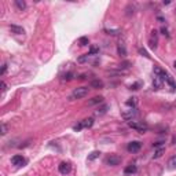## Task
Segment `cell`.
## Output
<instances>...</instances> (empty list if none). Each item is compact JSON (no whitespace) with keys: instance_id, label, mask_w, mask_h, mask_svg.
<instances>
[{"instance_id":"obj_1","label":"cell","mask_w":176,"mask_h":176,"mask_svg":"<svg viewBox=\"0 0 176 176\" xmlns=\"http://www.w3.org/2000/svg\"><path fill=\"white\" fill-rule=\"evenodd\" d=\"M88 95V88L87 87H78V88H74L73 89L72 95H70V100H74V99H81V98H85Z\"/></svg>"},{"instance_id":"obj_2","label":"cell","mask_w":176,"mask_h":176,"mask_svg":"<svg viewBox=\"0 0 176 176\" xmlns=\"http://www.w3.org/2000/svg\"><path fill=\"white\" fill-rule=\"evenodd\" d=\"M130 127L134 128V130H136L138 132H140V134H145L146 131H147V125H146L143 121H140V123H134V121H131Z\"/></svg>"},{"instance_id":"obj_3","label":"cell","mask_w":176,"mask_h":176,"mask_svg":"<svg viewBox=\"0 0 176 176\" xmlns=\"http://www.w3.org/2000/svg\"><path fill=\"white\" fill-rule=\"evenodd\" d=\"M58 171H59V173L61 175H67V173H70V171H72V166H70V164L69 162H61L59 165H58Z\"/></svg>"},{"instance_id":"obj_4","label":"cell","mask_w":176,"mask_h":176,"mask_svg":"<svg viewBox=\"0 0 176 176\" xmlns=\"http://www.w3.org/2000/svg\"><path fill=\"white\" fill-rule=\"evenodd\" d=\"M140 147H142V143L138 142V140H135V142H130L128 146H127V150L130 151V153H138L140 150Z\"/></svg>"},{"instance_id":"obj_5","label":"cell","mask_w":176,"mask_h":176,"mask_svg":"<svg viewBox=\"0 0 176 176\" xmlns=\"http://www.w3.org/2000/svg\"><path fill=\"white\" fill-rule=\"evenodd\" d=\"M120 162H121V158H120L118 155H110L106 158V164L110 166H117L120 165Z\"/></svg>"},{"instance_id":"obj_6","label":"cell","mask_w":176,"mask_h":176,"mask_svg":"<svg viewBox=\"0 0 176 176\" xmlns=\"http://www.w3.org/2000/svg\"><path fill=\"white\" fill-rule=\"evenodd\" d=\"M25 162V158L22 157V155H19V154H17V155H14L12 158H11V164L12 165H17V166H21L22 164Z\"/></svg>"},{"instance_id":"obj_7","label":"cell","mask_w":176,"mask_h":176,"mask_svg":"<svg viewBox=\"0 0 176 176\" xmlns=\"http://www.w3.org/2000/svg\"><path fill=\"white\" fill-rule=\"evenodd\" d=\"M154 74L157 76V77H160L161 80H166V73L161 69V67H158V66H154Z\"/></svg>"},{"instance_id":"obj_8","label":"cell","mask_w":176,"mask_h":176,"mask_svg":"<svg viewBox=\"0 0 176 176\" xmlns=\"http://www.w3.org/2000/svg\"><path fill=\"white\" fill-rule=\"evenodd\" d=\"M136 171H138V168H136V165H134V164H131V165L125 166L124 173H125V175H134V173H136Z\"/></svg>"},{"instance_id":"obj_9","label":"cell","mask_w":176,"mask_h":176,"mask_svg":"<svg viewBox=\"0 0 176 176\" xmlns=\"http://www.w3.org/2000/svg\"><path fill=\"white\" fill-rule=\"evenodd\" d=\"M10 30L12 33H15V35H24L25 30H24V28L22 26H17V25H10Z\"/></svg>"},{"instance_id":"obj_10","label":"cell","mask_w":176,"mask_h":176,"mask_svg":"<svg viewBox=\"0 0 176 176\" xmlns=\"http://www.w3.org/2000/svg\"><path fill=\"white\" fill-rule=\"evenodd\" d=\"M107 109H109V106H107V105L100 106V107H98V109L95 110V116H103V114H106Z\"/></svg>"},{"instance_id":"obj_11","label":"cell","mask_w":176,"mask_h":176,"mask_svg":"<svg viewBox=\"0 0 176 176\" xmlns=\"http://www.w3.org/2000/svg\"><path fill=\"white\" fill-rule=\"evenodd\" d=\"M103 102V96H94L89 102H88V106H94V105H98Z\"/></svg>"},{"instance_id":"obj_12","label":"cell","mask_w":176,"mask_h":176,"mask_svg":"<svg viewBox=\"0 0 176 176\" xmlns=\"http://www.w3.org/2000/svg\"><path fill=\"white\" fill-rule=\"evenodd\" d=\"M81 124H83V128H91L94 125V118L92 117H88V118L81 121Z\"/></svg>"},{"instance_id":"obj_13","label":"cell","mask_w":176,"mask_h":176,"mask_svg":"<svg viewBox=\"0 0 176 176\" xmlns=\"http://www.w3.org/2000/svg\"><path fill=\"white\" fill-rule=\"evenodd\" d=\"M117 52H118L120 57H123V58L127 57V50H125V46H124V44H121V43H120L118 47H117Z\"/></svg>"},{"instance_id":"obj_14","label":"cell","mask_w":176,"mask_h":176,"mask_svg":"<svg viewBox=\"0 0 176 176\" xmlns=\"http://www.w3.org/2000/svg\"><path fill=\"white\" fill-rule=\"evenodd\" d=\"M161 85H162V80H161L160 77L154 76V80H153V88H154V89H160Z\"/></svg>"},{"instance_id":"obj_15","label":"cell","mask_w":176,"mask_h":176,"mask_svg":"<svg viewBox=\"0 0 176 176\" xmlns=\"http://www.w3.org/2000/svg\"><path fill=\"white\" fill-rule=\"evenodd\" d=\"M168 168L169 169H176V154L172 155L171 158L168 160Z\"/></svg>"},{"instance_id":"obj_16","label":"cell","mask_w":176,"mask_h":176,"mask_svg":"<svg viewBox=\"0 0 176 176\" xmlns=\"http://www.w3.org/2000/svg\"><path fill=\"white\" fill-rule=\"evenodd\" d=\"M15 6H17V8H18L19 11L26 10V3H25V0H15Z\"/></svg>"},{"instance_id":"obj_17","label":"cell","mask_w":176,"mask_h":176,"mask_svg":"<svg viewBox=\"0 0 176 176\" xmlns=\"http://www.w3.org/2000/svg\"><path fill=\"white\" fill-rule=\"evenodd\" d=\"M91 88H95V89H98V88H102L103 87V83L100 81V80H92L91 83H89Z\"/></svg>"},{"instance_id":"obj_18","label":"cell","mask_w":176,"mask_h":176,"mask_svg":"<svg viewBox=\"0 0 176 176\" xmlns=\"http://www.w3.org/2000/svg\"><path fill=\"white\" fill-rule=\"evenodd\" d=\"M165 153V147H160V149H157L154 151V154H153V158H160L162 157V154Z\"/></svg>"},{"instance_id":"obj_19","label":"cell","mask_w":176,"mask_h":176,"mask_svg":"<svg viewBox=\"0 0 176 176\" xmlns=\"http://www.w3.org/2000/svg\"><path fill=\"white\" fill-rule=\"evenodd\" d=\"M135 114H136V110H135V109H130V110H128V113L123 114V117H124L125 120H131L135 116Z\"/></svg>"},{"instance_id":"obj_20","label":"cell","mask_w":176,"mask_h":176,"mask_svg":"<svg viewBox=\"0 0 176 176\" xmlns=\"http://www.w3.org/2000/svg\"><path fill=\"white\" fill-rule=\"evenodd\" d=\"M165 81H166L168 84H169V87H171L172 91H175V89H176V83H175V80H173V77H171V76H168Z\"/></svg>"},{"instance_id":"obj_21","label":"cell","mask_w":176,"mask_h":176,"mask_svg":"<svg viewBox=\"0 0 176 176\" xmlns=\"http://www.w3.org/2000/svg\"><path fill=\"white\" fill-rule=\"evenodd\" d=\"M99 155H100V151H92L91 154L88 155V158H87V160H88V161H94V160H96V158H98Z\"/></svg>"},{"instance_id":"obj_22","label":"cell","mask_w":176,"mask_h":176,"mask_svg":"<svg viewBox=\"0 0 176 176\" xmlns=\"http://www.w3.org/2000/svg\"><path fill=\"white\" fill-rule=\"evenodd\" d=\"M88 37H80V39H78V44H80V46L81 47H84V46H88Z\"/></svg>"},{"instance_id":"obj_23","label":"cell","mask_w":176,"mask_h":176,"mask_svg":"<svg viewBox=\"0 0 176 176\" xmlns=\"http://www.w3.org/2000/svg\"><path fill=\"white\" fill-rule=\"evenodd\" d=\"M61 78H62V80H66V81H69V80H72V78H73V73H70V72L63 73Z\"/></svg>"},{"instance_id":"obj_24","label":"cell","mask_w":176,"mask_h":176,"mask_svg":"<svg viewBox=\"0 0 176 176\" xmlns=\"http://www.w3.org/2000/svg\"><path fill=\"white\" fill-rule=\"evenodd\" d=\"M98 52H99L98 47H91V48H89V52H88V55H95V54H98Z\"/></svg>"},{"instance_id":"obj_25","label":"cell","mask_w":176,"mask_h":176,"mask_svg":"<svg viewBox=\"0 0 176 176\" xmlns=\"http://www.w3.org/2000/svg\"><path fill=\"white\" fill-rule=\"evenodd\" d=\"M105 32H107V35H112V36H117V35L120 33L118 29H116V30H113V29H112V30H110V29H106Z\"/></svg>"},{"instance_id":"obj_26","label":"cell","mask_w":176,"mask_h":176,"mask_svg":"<svg viewBox=\"0 0 176 176\" xmlns=\"http://www.w3.org/2000/svg\"><path fill=\"white\" fill-rule=\"evenodd\" d=\"M88 58H89V55H88V54H85V55H83V57L78 58L77 61H78L80 63H83V62H85V61H88Z\"/></svg>"},{"instance_id":"obj_27","label":"cell","mask_w":176,"mask_h":176,"mask_svg":"<svg viewBox=\"0 0 176 176\" xmlns=\"http://www.w3.org/2000/svg\"><path fill=\"white\" fill-rule=\"evenodd\" d=\"M135 99H136V98H131L130 100H127V105H128V106H132L134 109H135V103H136V100H135Z\"/></svg>"},{"instance_id":"obj_28","label":"cell","mask_w":176,"mask_h":176,"mask_svg":"<svg viewBox=\"0 0 176 176\" xmlns=\"http://www.w3.org/2000/svg\"><path fill=\"white\" fill-rule=\"evenodd\" d=\"M139 54H142L143 57H146V58H150V55L147 54V51L146 50H143V48H139Z\"/></svg>"},{"instance_id":"obj_29","label":"cell","mask_w":176,"mask_h":176,"mask_svg":"<svg viewBox=\"0 0 176 176\" xmlns=\"http://www.w3.org/2000/svg\"><path fill=\"white\" fill-rule=\"evenodd\" d=\"M73 130H74V131H81V130H83V124L80 123V124L74 125V127H73Z\"/></svg>"},{"instance_id":"obj_30","label":"cell","mask_w":176,"mask_h":176,"mask_svg":"<svg viewBox=\"0 0 176 176\" xmlns=\"http://www.w3.org/2000/svg\"><path fill=\"white\" fill-rule=\"evenodd\" d=\"M131 8H134V6H128L127 7V15H132L134 14V11H131Z\"/></svg>"},{"instance_id":"obj_31","label":"cell","mask_w":176,"mask_h":176,"mask_svg":"<svg viewBox=\"0 0 176 176\" xmlns=\"http://www.w3.org/2000/svg\"><path fill=\"white\" fill-rule=\"evenodd\" d=\"M150 47L151 48H154V50L157 48V40H155V39L154 40H150Z\"/></svg>"},{"instance_id":"obj_32","label":"cell","mask_w":176,"mask_h":176,"mask_svg":"<svg viewBox=\"0 0 176 176\" xmlns=\"http://www.w3.org/2000/svg\"><path fill=\"white\" fill-rule=\"evenodd\" d=\"M161 32H162V35H165L166 37H169V33H168V29H166V28L162 26V28H161Z\"/></svg>"},{"instance_id":"obj_33","label":"cell","mask_w":176,"mask_h":176,"mask_svg":"<svg viewBox=\"0 0 176 176\" xmlns=\"http://www.w3.org/2000/svg\"><path fill=\"white\" fill-rule=\"evenodd\" d=\"M6 134H7V127H6V124H1V135Z\"/></svg>"},{"instance_id":"obj_34","label":"cell","mask_w":176,"mask_h":176,"mask_svg":"<svg viewBox=\"0 0 176 176\" xmlns=\"http://www.w3.org/2000/svg\"><path fill=\"white\" fill-rule=\"evenodd\" d=\"M6 89H7V84L4 81H1V92H6Z\"/></svg>"},{"instance_id":"obj_35","label":"cell","mask_w":176,"mask_h":176,"mask_svg":"<svg viewBox=\"0 0 176 176\" xmlns=\"http://www.w3.org/2000/svg\"><path fill=\"white\" fill-rule=\"evenodd\" d=\"M6 70H7V65H6V63H4V65H3V67H1V72H0V74L3 76V74H4V73H6Z\"/></svg>"},{"instance_id":"obj_36","label":"cell","mask_w":176,"mask_h":176,"mask_svg":"<svg viewBox=\"0 0 176 176\" xmlns=\"http://www.w3.org/2000/svg\"><path fill=\"white\" fill-rule=\"evenodd\" d=\"M140 84L139 83H136V84H134V85H131V89H138V87H139Z\"/></svg>"},{"instance_id":"obj_37","label":"cell","mask_w":176,"mask_h":176,"mask_svg":"<svg viewBox=\"0 0 176 176\" xmlns=\"http://www.w3.org/2000/svg\"><path fill=\"white\" fill-rule=\"evenodd\" d=\"M173 67H175V69H176V61H175V62H173Z\"/></svg>"}]
</instances>
